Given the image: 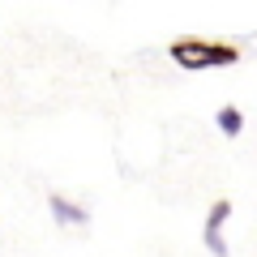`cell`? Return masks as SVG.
Here are the masks:
<instances>
[{
  "mask_svg": "<svg viewBox=\"0 0 257 257\" xmlns=\"http://www.w3.org/2000/svg\"><path fill=\"white\" fill-rule=\"evenodd\" d=\"M47 210H52V219L60 223V227H86L90 223V210L77 202H69L64 193H47Z\"/></svg>",
  "mask_w": 257,
  "mask_h": 257,
  "instance_id": "obj_3",
  "label": "cell"
},
{
  "mask_svg": "<svg viewBox=\"0 0 257 257\" xmlns=\"http://www.w3.org/2000/svg\"><path fill=\"white\" fill-rule=\"evenodd\" d=\"M231 219V202L219 197V202L206 210V223H202V244L210 248L214 257H227V240H223V223Z\"/></svg>",
  "mask_w": 257,
  "mask_h": 257,
  "instance_id": "obj_2",
  "label": "cell"
},
{
  "mask_svg": "<svg viewBox=\"0 0 257 257\" xmlns=\"http://www.w3.org/2000/svg\"><path fill=\"white\" fill-rule=\"evenodd\" d=\"M240 128H244V111L240 107H219V133L223 138H240Z\"/></svg>",
  "mask_w": 257,
  "mask_h": 257,
  "instance_id": "obj_4",
  "label": "cell"
},
{
  "mask_svg": "<svg viewBox=\"0 0 257 257\" xmlns=\"http://www.w3.org/2000/svg\"><path fill=\"white\" fill-rule=\"evenodd\" d=\"M167 56L180 69H214V64H236L240 60V52L231 43H206V39H176L167 47Z\"/></svg>",
  "mask_w": 257,
  "mask_h": 257,
  "instance_id": "obj_1",
  "label": "cell"
}]
</instances>
